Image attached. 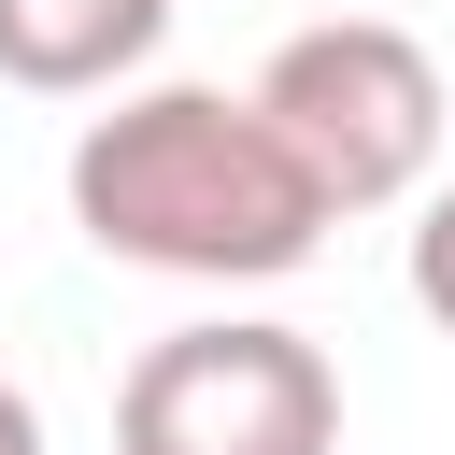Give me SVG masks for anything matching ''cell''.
Wrapping results in <instances>:
<instances>
[{"instance_id": "cell-1", "label": "cell", "mask_w": 455, "mask_h": 455, "mask_svg": "<svg viewBox=\"0 0 455 455\" xmlns=\"http://www.w3.org/2000/svg\"><path fill=\"white\" fill-rule=\"evenodd\" d=\"M71 228L114 270H171V284H284L327 242V199L299 185V156L270 142V114L242 85H128L114 114H85L71 142Z\"/></svg>"}, {"instance_id": "cell-2", "label": "cell", "mask_w": 455, "mask_h": 455, "mask_svg": "<svg viewBox=\"0 0 455 455\" xmlns=\"http://www.w3.org/2000/svg\"><path fill=\"white\" fill-rule=\"evenodd\" d=\"M242 100L270 114V142H284L299 185L327 199V228H341V213H384V199H412V185L441 171V57H427L412 28H384V14L284 28Z\"/></svg>"}, {"instance_id": "cell-3", "label": "cell", "mask_w": 455, "mask_h": 455, "mask_svg": "<svg viewBox=\"0 0 455 455\" xmlns=\"http://www.w3.org/2000/svg\"><path fill=\"white\" fill-rule=\"evenodd\" d=\"M114 455H341V370L270 313H199L128 355Z\"/></svg>"}, {"instance_id": "cell-4", "label": "cell", "mask_w": 455, "mask_h": 455, "mask_svg": "<svg viewBox=\"0 0 455 455\" xmlns=\"http://www.w3.org/2000/svg\"><path fill=\"white\" fill-rule=\"evenodd\" d=\"M156 43H171V0H0V85L28 100H128Z\"/></svg>"}, {"instance_id": "cell-5", "label": "cell", "mask_w": 455, "mask_h": 455, "mask_svg": "<svg viewBox=\"0 0 455 455\" xmlns=\"http://www.w3.org/2000/svg\"><path fill=\"white\" fill-rule=\"evenodd\" d=\"M398 270H412V313L455 341V185H427V213H412V256H398Z\"/></svg>"}, {"instance_id": "cell-6", "label": "cell", "mask_w": 455, "mask_h": 455, "mask_svg": "<svg viewBox=\"0 0 455 455\" xmlns=\"http://www.w3.org/2000/svg\"><path fill=\"white\" fill-rule=\"evenodd\" d=\"M0 455H43V412H28V384H0Z\"/></svg>"}]
</instances>
